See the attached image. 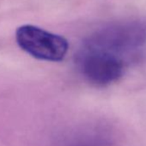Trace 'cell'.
Here are the masks:
<instances>
[{
    "mask_svg": "<svg viewBox=\"0 0 146 146\" xmlns=\"http://www.w3.org/2000/svg\"><path fill=\"white\" fill-rule=\"evenodd\" d=\"M75 62L81 75L91 84L100 87L116 83L125 71L124 58L84 43L78 49Z\"/></svg>",
    "mask_w": 146,
    "mask_h": 146,
    "instance_id": "6da1fadb",
    "label": "cell"
},
{
    "mask_svg": "<svg viewBox=\"0 0 146 146\" xmlns=\"http://www.w3.org/2000/svg\"><path fill=\"white\" fill-rule=\"evenodd\" d=\"M146 42V22L132 21L96 31L84 43L125 58V55Z\"/></svg>",
    "mask_w": 146,
    "mask_h": 146,
    "instance_id": "7a4b0ae2",
    "label": "cell"
},
{
    "mask_svg": "<svg viewBox=\"0 0 146 146\" xmlns=\"http://www.w3.org/2000/svg\"><path fill=\"white\" fill-rule=\"evenodd\" d=\"M16 40L24 52L46 61L63 60L69 48V43L63 36L30 24L23 25L17 29Z\"/></svg>",
    "mask_w": 146,
    "mask_h": 146,
    "instance_id": "3957f363",
    "label": "cell"
}]
</instances>
